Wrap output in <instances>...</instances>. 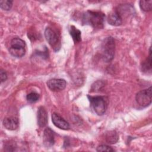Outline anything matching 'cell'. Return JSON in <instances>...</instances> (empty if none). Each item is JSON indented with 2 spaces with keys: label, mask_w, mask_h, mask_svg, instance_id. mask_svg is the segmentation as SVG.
Wrapping results in <instances>:
<instances>
[{
  "label": "cell",
  "mask_w": 152,
  "mask_h": 152,
  "mask_svg": "<svg viewBox=\"0 0 152 152\" xmlns=\"http://www.w3.org/2000/svg\"><path fill=\"white\" fill-rule=\"evenodd\" d=\"M105 15L101 11L88 10L82 15L81 22L83 24L88 25L94 28L101 29L104 27Z\"/></svg>",
  "instance_id": "1"
},
{
  "label": "cell",
  "mask_w": 152,
  "mask_h": 152,
  "mask_svg": "<svg viewBox=\"0 0 152 152\" xmlns=\"http://www.w3.org/2000/svg\"><path fill=\"white\" fill-rule=\"evenodd\" d=\"M115 43L112 37L105 38L102 45V58L106 62H110L114 57Z\"/></svg>",
  "instance_id": "2"
},
{
  "label": "cell",
  "mask_w": 152,
  "mask_h": 152,
  "mask_svg": "<svg viewBox=\"0 0 152 152\" xmlns=\"http://www.w3.org/2000/svg\"><path fill=\"white\" fill-rule=\"evenodd\" d=\"M90 106L95 113L98 115H103L107 107V99L104 96H91L88 95Z\"/></svg>",
  "instance_id": "3"
},
{
  "label": "cell",
  "mask_w": 152,
  "mask_h": 152,
  "mask_svg": "<svg viewBox=\"0 0 152 152\" xmlns=\"http://www.w3.org/2000/svg\"><path fill=\"white\" fill-rule=\"evenodd\" d=\"M25 42L20 38H14L11 40L9 48L10 53L14 57L21 58L25 55Z\"/></svg>",
  "instance_id": "4"
},
{
  "label": "cell",
  "mask_w": 152,
  "mask_h": 152,
  "mask_svg": "<svg viewBox=\"0 0 152 152\" xmlns=\"http://www.w3.org/2000/svg\"><path fill=\"white\" fill-rule=\"evenodd\" d=\"M45 36L49 45L55 51H58L61 46L59 34L50 27H47L45 30Z\"/></svg>",
  "instance_id": "5"
},
{
  "label": "cell",
  "mask_w": 152,
  "mask_h": 152,
  "mask_svg": "<svg viewBox=\"0 0 152 152\" xmlns=\"http://www.w3.org/2000/svg\"><path fill=\"white\" fill-rule=\"evenodd\" d=\"M135 100L142 107L148 106L151 103V87L138 91L136 94Z\"/></svg>",
  "instance_id": "6"
},
{
  "label": "cell",
  "mask_w": 152,
  "mask_h": 152,
  "mask_svg": "<svg viewBox=\"0 0 152 152\" xmlns=\"http://www.w3.org/2000/svg\"><path fill=\"white\" fill-rule=\"evenodd\" d=\"M66 85V81L61 78H52L47 81V86L50 90L53 91L64 90Z\"/></svg>",
  "instance_id": "7"
},
{
  "label": "cell",
  "mask_w": 152,
  "mask_h": 152,
  "mask_svg": "<svg viewBox=\"0 0 152 152\" xmlns=\"http://www.w3.org/2000/svg\"><path fill=\"white\" fill-rule=\"evenodd\" d=\"M115 10L122 20L124 17H128V16L135 14V10L134 7L131 5L128 4H120L116 8Z\"/></svg>",
  "instance_id": "8"
},
{
  "label": "cell",
  "mask_w": 152,
  "mask_h": 152,
  "mask_svg": "<svg viewBox=\"0 0 152 152\" xmlns=\"http://www.w3.org/2000/svg\"><path fill=\"white\" fill-rule=\"evenodd\" d=\"M52 121L56 127L61 129L67 130L69 128V125L68 122L56 113L54 112L52 113Z\"/></svg>",
  "instance_id": "9"
},
{
  "label": "cell",
  "mask_w": 152,
  "mask_h": 152,
  "mask_svg": "<svg viewBox=\"0 0 152 152\" xmlns=\"http://www.w3.org/2000/svg\"><path fill=\"white\" fill-rule=\"evenodd\" d=\"M43 144L46 147H50L55 143L54 132L50 128H46L43 131Z\"/></svg>",
  "instance_id": "10"
},
{
  "label": "cell",
  "mask_w": 152,
  "mask_h": 152,
  "mask_svg": "<svg viewBox=\"0 0 152 152\" xmlns=\"http://www.w3.org/2000/svg\"><path fill=\"white\" fill-rule=\"evenodd\" d=\"M4 126L8 130H15L19 126V121L18 118L10 116L5 118L3 121Z\"/></svg>",
  "instance_id": "11"
},
{
  "label": "cell",
  "mask_w": 152,
  "mask_h": 152,
  "mask_svg": "<svg viewBox=\"0 0 152 152\" xmlns=\"http://www.w3.org/2000/svg\"><path fill=\"white\" fill-rule=\"evenodd\" d=\"M48 124V113L43 106L39 107L37 111V124L41 127H45Z\"/></svg>",
  "instance_id": "12"
},
{
  "label": "cell",
  "mask_w": 152,
  "mask_h": 152,
  "mask_svg": "<svg viewBox=\"0 0 152 152\" xmlns=\"http://www.w3.org/2000/svg\"><path fill=\"white\" fill-rule=\"evenodd\" d=\"M107 20L109 24L114 26H118L121 25L123 21L121 16L115 10L109 14Z\"/></svg>",
  "instance_id": "13"
},
{
  "label": "cell",
  "mask_w": 152,
  "mask_h": 152,
  "mask_svg": "<svg viewBox=\"0 0 152 152\" xmlns=\"http://www.w3.org/2000/svg\"><path fill=\"white\" fill-rule=\"evenodd\" d=\"M105 139L107 143L114 144L118 142L119 140V135L115 130L109 131L105 134Z\"/></svg>",
  "instance_id": "14"
},
{
  "label": "cell",
  "mask_w": 152,
  "mask_h": 152,
  "mask_svg": "<svg viewBox=\"0 0 152 152\" xmlns=\"http://www.w3.org/2000/svg\"><path fill=\"white\" fill-rule=\"evenodd\" d=\"M141 70L145 72L151 73V48H150L149 50V56L141 64Z\"/></svg>",
  "instance_id": "15"
},
{
  "label": "cell",
  "mask_w": 152,
  "mask_h": 152,
  "mask_svg": "<svg viewBox=\"0 0 152 152\" xmlns=\"http://www.w3.org/2000/svg\"><path fill=\"white\" fill-rule=\"evenodd\" d=\"M69 34L71 36L74 42L78 43L81 40V33L77 28L74 26H71L69 28Z\"/></svg>",
  "instance_id": "16"
},
{
  "label": "cell",
  "mask_w": 152,
  "mask_h": 152,
  "mask_svg": "<svg viewBox=\"0 0 152 152\" xmlns=\"http://www.w3.org/2000/svg\"><path fill=\"white\" fill-rule=\"evenodd\" d=\"M140 7L141 9L144 11H150L152 8V1H140Z\"/></svg>",
  "instance_id": "17"
},
{
  "label": "cell",
  "mask_w": 152,
  "mask_h": 152,
  "mask_svg": "<svg viewBox=\"0 0 152 152\" xmlns=\"http://www.w3.org/2000/svg\"><path fill=\"white\" fill-rule=\"evenodd\" d=\"M12 6V1L9 0H2L0 1L1 8L5 11H9Z\"/></svg>",
  "instance_id": "18"
},
{
  "label": "cell",
  "mask_w": 152,
  "mask_h": 152,
  "mask_svg": "<svg viewBox=\"0 0 152 152\" xmlns=\"http://www.w3.org/2000/svg\"><path fill=\"white\" fill-rule=\"evenodd\" d=\"M39 97L40 96L38 93L35 92H31L27 95L26 99L28 102L33 103L37 102L39 100Z\"/></svg>",
  "instance_id": "19"
},
{
  "label": "cell",
  "mask_w": 152,
  "mask_h": 152,
  "mask_svg": "<svg viewBox=\"0 0 152 152\" xmlns=\"http://www.w3.org/2000/svg\"><path fill=\"white\" fill-rule=\"evenodd\" d=\"M104 86V83L102 81H97L91 86V91H96L100 90Z\"/></svg>",
  "instance_id": "20"
},
{
  "label": "cell",
  "mask_w": 152,
  "mask_h": 152,
  "mask_svg": "<svg viewBox=\"0 0 152 152\" xmlns=\"http://www.w3.org/2000/svg\"><path fill=\"white\" fill-rule=\"evenodd\" d=\"M97 151H107V152H110V151H114L115 150L110 146L106 145H99L97 148H96Z\"/></svg>",
  "instance_id": "21"
},
{
  "label": "cell",
  "mask_w": 152,
  "mask_h": 152,
  "mask_svg": "<svg viewBox=\"0 0 152 152\" xmlns=\"http://www.w3.org/2000/svg\"><path fill=\"white\" fill-rule=\"evenodd\" d=\"M0 78H1V82L3 83L7 79V75L5 71L1 69L0 71Z\"/></svg>",
  "instance_id": "22"
}]
</instances>
